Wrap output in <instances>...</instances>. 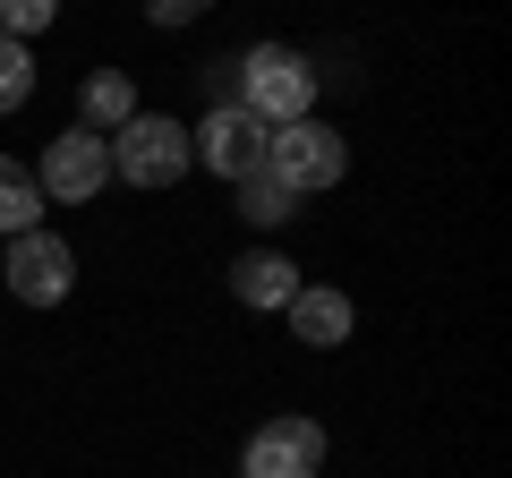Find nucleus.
Masks as SVG:
<instances>
[{"label":"nucleus","instance_id":"obj_1","mask_svg":"<svg viewBox=\"0 0 512 478\" xmlns=\"http://www.w3.org/2000/svg\"><path fill=\"white\" fill-rule=\"evenodd\" d=\"M316 60L291 52V43H256L248 60H239V111H256L265 129H291V120H316Z\"/></svg>","mask_w":512,"mask_h":478},{"label":"nucleus","instance_id":"obj_2","mask_svg":"<svg viewBox=\"0 0 512 478\" xmlns=\"http://www.w3.org/2000/svg\"><path fill=\"white\" fill-rule=\"evenodd\" d=\"M342 171H350V137L333 120H291L265 137V180H282L291 197H325V188H342Z\"/></svg>","mask_w":512,"mask_h":478},{"label":"nucleus","instance_id":"obj_3","mask_svg":"<svg viewBox=\"0 0 512 478\" xmlns=\"http://www.w3.org/2000/svg\"><path fill=\"white\" fill-rule=\"evenodd\" d=\"M188 120H171V111H137L120 137H111V180H128V188H171V180H188Z\"/></svg>","mask_w":512,"mask_h":478},{"label":"nucleus","instance_id":"obj_4","mask_svg":"<svg viewBox=\"0 0 512 478\" xmlns=\"http://www.w3.org/2000/svg\"><path fill=\"white\" fill-rule=\"evenodd\" d=\"M0 274H9V291H18L26 308H60V299L77 291V248L52 231V222H35V231H18V239H9Z\"/></svg>","mask_w":512,"mask_h":478},{"label":"nucleus","instance_id":"obj_5","mask_svg":"<svg viewBox=\"0 0 512 478\" xmlns=\"http://www.w3.org/2000/svg\"><path fill=\"white\" fill-rule=\"evenodd\" d=\"M35 188H43V205H94L111 188V137L60 129L52 146H43V163H35Z\"/></svg>","mask_w":512,"mask_h":478},{"label":"nucleus","instance_id":"obj_6","mask_svg":"<svg viewBox=\"0 0 512 478\" xmlns=\"http://www.w3.org/2000/svg\"><path fill=\"white\" fill-rule=\"evenodd\" d=\"M265 120H256V111H239V103H214L197 120V129H188V154H197L205 171H214V180H256V171H265Z\"/></svg>","mask_w":512,"mask_h":478},{"label":"nucleus","instance_id":"obj_7","mask_svg":"<svg viewBox=\"0 0 512 478\" xmlns=\"http://www.w3.org/2000/svg\"><path fill=\"white\" fill-rule=\"evenodd\" d=\"M239 478H325V427L308 410L265 419L248 436V453H239Z\"/></svg>","mask_w":512,"mask_h":478},{"label":"nucleus","instance_id":"obj_8","mask_svg":"<svg viewBox=\"0 0 512 478\" xmlns=\"http://www.w3.org/2000/svg\"><path fill=\"white\" fill-rule=\"evenodd\" d=\"M282 316H291V342H308V350H342V342H350V325H359L350 291H333V282H299Z\"/></svg>","mask_w":512,"mask_h":478},{"label":"nucleus","instance_id":"obj_9","mask_svg":"<svg viewBox=\"0 0 512 478\" xmlns=\"http://www.w3.org/2000/svg\"><path fill=\"white\" fill-rule=\"evenodd\" d=\"M137 111L146 103H137V77L128 69H94L86 86H77V129H94V137H120Z\"/></svg>","mask_w":512,"mask_h":478},{"label":"nucleus","instance_id":"obj_10","mask_svg":"<svg viewBox=\"0 0 512 478\" xmlns=\"http://www.w3.org/2000/svg\"><path fill=\"white\" fill-rule=\"evenodd\" d=\"M299 291V265L282 257V248H248V257L231 265V299L239 308H291Z\"/></svg>","mask_w":512,"mask_h":478},{"label":"nucleus","instance_id":"obj_11","mask_svg":"<svg viewBox=\"0 0 512 478\" xmlns=\"http://www.w3.org/2000/svg\"><path fill=\"white\" fill-rule=\"evenodd\" d=\"M35 222H43V188H35V171H26L18 154H0V239L35 231Z\"/></svg>","mask_w":512,"mask_h":478},{"label":"nucleus","instance_id":"obj_12","mask_svg":"<svg viewBox=\"0 0 512 478\" xmlns=\"http://www.w3.org/2000/svg\"><path fill=\"white\" fill-rule=\"evenodd\" d=\"M299 214V197L282 180H265V171H256V180H239V222H248V231H282V222Z\"/></svg>","mask_w":512,"mask_h":478},{"label":"nucleus","instance_id":"obj_13","mask_svg":"<svg viewBox=\"0 0 512 478\" xmlns=\"http://www.w3.org/2000/svg\"><path fill=\"white\" fill-rule=\"evenodd\" d=\"M26 94H35V52L0 35V120H9V111H26Z\"/></svg>","mask_w":512,"mask_h":478},{"label":"nucleus","instance_id":"obj_14","mask_svg":"<svg viewBox=\"0 0 512 478\" xmlns=\"http://www.w3.org/2000/svg\"><path fill=\"white\" fill-rule=\"evenodd\" d=\"M43 26H52V0H0V35H9V43L43 35Z\"/></svg>","mask_w":512,"mask_h":478}]
</instances>
